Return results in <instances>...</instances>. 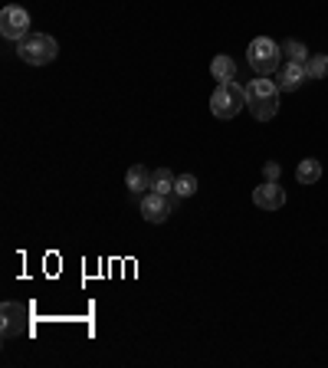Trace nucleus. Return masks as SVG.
I'll return each instance as SVG.
<instances>
[{
  "label": "nucleus",
  "instance_id": "obj_2",
  "mask_svg": "<svg viewBox=\"0 0 328 368\" xmlns=\"http://www.w3.org/2000/svg\"><path fill=\"white\" fill-rule=\"evenodd\" d=\"M17 53H20V59L27 66H46V63H53L59 56V43L53 37H46V33H30V37L17 43Z\"/></svg>",
  "mask_w": 328,
  "mask_h": 368
},
{
  "label": "nucleus",
  "instance_id": "obj_7",
  "mask_svg": "<svg viewBox=\"0 0 328 368\" xmlns=\"http://www.w3.org/2000/svg\"><path fill=\"white\" fill-rule=\"evenodd\" d=\"M0 313H3V339H17V336H27L30 332L27 306H20V302H3Z\"/></svg>",
  "mask_w": 328,
  "mask_h": 368
},
{
  "label": "nucleus",
  "instance_id": "obj_9",
  "mask_svg": "<svg viewBox=\"0 0 328 368\" xmlns=\"http://www.w3.org/2000/svg\"><path fill=\"white\" fill-rule=\"evenodd\" d=\"M305 79H309L305 63H286V66L279 69V79H276V86H279L283 93H296V89H299Z\"/></svg>",
  "mask_w": 328,
  "mask_h": 368
},
{
  "label": "nucleus",
  "instance_id": "obj_1",
  "mask_svg": "<svg viewBox=\"0 0 328 368\" xmlns=\"http://www.w3.org/2000/svg\"><path fill=\"white\" fill-rule=\"evenodd\" d=\"M246 109H249V115L256 122L276 119V112H279V86L273 79H266V76L253 79L246 86Z\"/></svg>",
  "mask_w": 328,
  "mask_h": 368
},
{
  "label": "nucleus",
  "instance_id": "obj_16",
  "mask_svg": "<svg viewBox=\"0 0 328 368\" xmlns=\"http://www.w3.org/2000/svg\"><path fill=\"white\" fill-rule=\"evenodd\" d=\"M174 194H178V197H194V194H197V177H194V175H178Z\"/></svg>",
  "mask_w": 328,
  "mask_h": 368
},
{
  "label": "nucleus",
  "instance_id": "obj_14",
  "mask_svg": "<svg viewBox=\"0 0 328 368\" xmlns=\"http://www.w3.org/2000/svg\"><path fill=\"white\" fill-rule=\"evenodd\" d=\"M305 72H309V79H325V76H328V56H322V53L309 56Z\"/></svg>",
  "mask_w": 328,
  "mask_h": 368
},
{
  "label": "nucleus",
  "instance_id": "obj_12",
  "mask_svg": "<svg viewBox=\"0 0 328 368\" xmlns=\"http://www.w3.org/2000/svg\"><path fill=\"white\" fill-rule=\"evenodd\" d=\"M174 184H178V177L171 175L167 168H158V171H151V191H158V194H174Z\"/></svg>",
  "mask_w": 328,
  "mask_h": 368
},
{
  "label": "nucleus",
  "instance_id": "obj_11",
  "mask_svg": "<svg viewBox=\"0 0 328 368\" xmlns=\"http://www.w3.org/2000/svg\"><path fill=\"white\" fill-rule=\"evenodd\" d=\"M318 177H322V164L315 162V158H302L299 168H296V181L309 188V184H315Z\"/></svg>",
  "mask_w": 328,
  "mask_h": 368
},
{
  "label": "nucleus",
  "instance_id": "obj_17",
  "mask_svg": "<svg viewBox=\"0 0 328 368\" xmlns=\"http://www.w3.org/2000/svg\"><path fill=\"white\" fill-rule=\"evenodd\" d=\"M276 175H279V164H266V177H269V181H276Z\"/></svg>",
  "mask_w": 328,
  "mask_h": 368
},
{
  "label": "nucleus",
  "instance_id": "obj_15",
  "mask_svg": "<svg viewBox=\"0 0 328 368\" xmlns=\"http://www.w3.org/2000/svg\"><path fill=\"white\" fill-rule=\"evenodd\" d=\"M283 53H286L289 63H309V50H305L302 43H296V40L283 43Z\"/></svg>",
  "mask_w": 328,
  "mask_h": 368
},
{
  "label": "nucleus",
  "instance_id": "obj_6",
  "mask_svg": "<svg viewBox=\"0 0 328 368\" xmlns=\"http://www.w3.org/2000/svg\"><path fill=\"white\" fill-rule=\"evenodd\" d=\"M0 33H3V40H14V43L30 37V14L23 7H17V3L3 7L0 10Z\"/></svg>",
  "mask_w": 328,
  "mask_h": 368
},
{
  "label": "nucleus",
  "instance_id": "obj_8",
  "mask_svg": "<svg viewBox=\"0 0 328 368\" xmlns=\"http://www.w3.org/2000/svg\"><path fill=\"white\" fill-rule=\"evenodd\" d=\"M253 204L260 207V211H283V204H286V191H283V184H279V181L256 184V191H253Z\"/></svg>",
  "mask_w": 328,
  "mask_h": 368
},
{
  "label": "nucleus",
  "instance_id": "obj_10",
  "mask_svg": "<svg viewBox=\"0 0 328 368\" xmlns=\"http://www.w3.org/2000/svg\"><path fill=\"white\" fill-rule=\"evenodd\" d=\"M125 184H128L132 194H148L151 191V171L145 164H132L128 175H125Z\"/></svg>",
  "mask_w": 328,
  "mask_h": 368
},
{
  "label": "nucleus",
  "instance_id": "obj_13",
  "mask_svg": "<svg viewBox=\"0 0 328 368\" xmlns=\"http://www.w3.org/2000/svg\"><path fill=\"white\" fill-rule=\"evenodd\" d=\"M210 76L217 82H227L236 76V63H233V56H217L214 63H210Z\"/></svg>",
  "mask_w": 328,
  "mask_h": 368
},
{
  "label": "nucleus",
  "instance_id": "obj_3",
  "mask_svg": "<svg viewBox=\"0 0 328 368\" xmlns=\"http://www.w3.org/2000/svg\"><path fill=\"white\" fill-rule=\"evenodd\" d=\"M240 109H246V86H240L233 79L220 82L214 89V96H210V112L217 119H233Z\"/></svg>",
  "mask_w": 328,
  "mask_h": 368
},
{
  "label": "nucleus",
  "instance_id": "obj_4",
  "mask_svg": "<svg viewBox=\"0 0 328 368\" xmlns=\"http://www.w3.org/2000/svg\"><path fill=\"white\" fill-rule=\"evenodd\" d=\"M246 59H249V66L256 69V76H269L279 69V59H283V46L269 37H256V40L249 43V50H246Z\"/></svg>",
  "mask_w": 328,
  "mask_h": 368
},
{
  "label": "nucleus",
  "instance_id": "obj_5",
  "mask_svg": "<svg viewBox=\"0 0 328 368\" xmlns=\"http://www.w3.org/2000/svg\"><path fill=\"white\" fill-rule=\"evenodd\" d=\"M178 194H158V191H148L141 194V217L148 224H164L171 217V211H178Z\"/></svg>",
  "mask_w": 328,
  "mask_h": 368
}]
</instances>
